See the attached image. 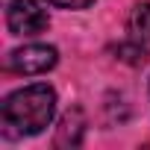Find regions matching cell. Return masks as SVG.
I'll list each match as a JSON object with an SVG mask.
<instances>
[{
    "label": "cell",
    "mask_w": 150,
    "mask_h": 150,
    "mask_svg": "<svg viewBox=\"0 0 150 150\" xmlns=\"http://www.w3.org/2000/svg\"><path fill=\"white\" fill-rule=\"evenodd\" d=\"M50 6H59V9H86L91 6L94 0H47Z\"/></svg>",
    "instance_id": "6"
},
{
    "label": "cell",
    "mask_w": 150,
    "mask_h": 150,
    "mask_svg": "<svg viewBox=\"0 0 150 150\" xmlns=\"http://www.w3.org/2000/svg\"><path fill=\"white\" fill-rule=\"evenodd\" d=\"M56 62H59L56 47H50V44H24V47L9 53L6 68L15 71V74H24V77H33V74L50 71Z\"/></svg>",
    "instance_id": "3"
},
{
    "label": "cell",
    "mask_w": 150,
    "mask_h": 150,
    "mask_svg": "<svg viewBox=\"0 0 150 150\" xmlns=\"http://www.w3.org/2000/svg\"><path fill=\"white\" fill-rule=\"evenodd\" d=\"M83 129H86V118H83L80 109L65 112V118L59 124V132H56V144L59 147H77L83 141Z\"/></svg>",
    "instance_id": "5"
},
{
    "label": "cell",
    "mask_w": 150,
    "mask_h": 150,
    "mask_svg": "<svg viewBox=\"0 0 150 150\" xmlns=\"http://www.w3.org/2000/svg\"><path fill=\"white\" fill-rule=\"evenodd\" d=\"M127 30H129V41L141 44V47L150 53V3L132 6L129 21H127Z\"/></svg>",
    "instance_id": "4"
},
{
    "label": "cell",
    "mask_w": 150,
    "mask_h": 150,
    "mask_svg": "<svg viewBox=\"0 0 150 150\" xmlns=\"http://www.w3.org/2000/svg\"><path fill=\"white\" fill-rule=\"evenodd\" d=\"M50 24L47 9L38 0H12L6 9V27L12 35H38Z\"/></svg>",
    "instance_id": "2"
},
{
    "label": "cell",
    "mask_w": 150,
    "mask_h": 150,
    "mask_svg": "<svg viewBox=\"0 0 150 150\" xmlns=\"http://www.w3.org/2000/svg\"><path fill=\"white\" fill-rule=\"evenodd\" d=\"M56 115V91L44 83L27 86L12 91L0 106V124L6 138H24L38 135L44 127H50Z\"/></svg>",
    "instance_id": "1"
}]
</instances>
